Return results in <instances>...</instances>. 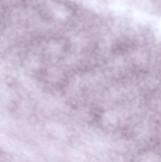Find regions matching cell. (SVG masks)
I'll return each mask as SVG.
<instances>
[{
    "mask_svg": "<svg viewBox=\"0 0 161 162\" xmlns=\"http://www.w3.org/2000/svg\"><path fill=\"white\" fill-rule=\"evenodd\" d=\"M11 156L0 147V162H10Z\"/></svg>",
    "mask_w": 161,
    "mask_h": 162,
    "instance_id": "cell-1",
    "label": "cell"
}]
</instances>
